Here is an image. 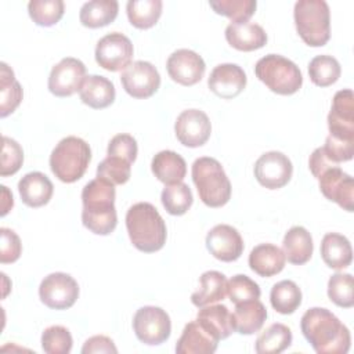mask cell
Segmentation results:
<instances>
[{"mask_svg":"<svg viewBox=\"0 0 354 354\" xmlns=\"http://www.w3.org/2000/svg\"><path fill=\"white\" fill-rule=\"evenodd\" d=\"M177 140L189 148L202 147L210 137L212 124L207 115L199 109L183 111L174 123Z\"/></svg>","mask_w":354,"mask_h":354,"instance_id":"cell-15","label":"cell"},{"mask_svg":"<svg viewBox=\"0 0 354 354\" xmlns=\"http://www.w3.org/2000/svg\"><path fill=\"white\" fill-rule=\"evenodd\" d=\"M295 25L301 40L311 47H322L330 37V12L324 0H299L293 10Z\"/></svg>","mask_w":354,"mask_h":354,"instance_id":"cell-6","label":"cell"},{"mask_svg":"<svg viewBox=\"0 0 354 354\" xmlns=\"http://www.w3.org/2000/svg\"><path fill=\"white\" fill-rule=\"evenodd\" d=\"M227 278L218 271H206L201 275L199 289L192 293L191 301L198 308L221 301L227 295Z\"/></svg>","mask_w":354,"mask_h":354,"instance_id":"cell-30","label":"cell"},{"mask_svg":"<svg viewBox=\"0 0 354 354\" xmlns=\"http://www.w3.org/2000/svg\"><path fill=\"white\" fill-rule=\"evenodd\" d=\"M115 185L100 177L87 183L82 191V223L97 235H109L118 224Z\"/></svg>","mask_w":354,"mask_h":354,"instance_id":"cell-2","label":"cell"},{"mask_svg":"<svg viewBox=\"0 0 354 354\" xmlns=\"http://www.w3.org/2000/svg\"><path fill=\"white\" fill-rule=\"evenodd\" d=\"M79 95L83 104L94 109H102L109 106L115 101L113 83L100 75H88L82 83Z\"/></svg>","mask_w":354,"mask_h":354,"instance_id":"cell-24","label":"cell"},{"mask_svg":"<svg viewBox=\"0 0 354 354\" xmlns=\"http://www.w3.org/2000/svg\"><path fill=\"white\" fill-rule=\"evenodd\" d=\"M328 296L339 307L350 308L354 304V281L351 274L336 272L328 281Z\"/></svg>","mask_w":354,"mask_h":354,"instance_id":"cell-40","label":"cell"},{"mask_svg":"<svg viewBox=\"0 0 354 354\" xmlns=\"http://www.w3.org/2000/svg\"><path fill=\"white\" fill-rule=\"evenodd\" d=\"M225 39L234 48L239 51H253L261 48L267 43L266 30L253 22L230 24L225 28Z\"/></svg>","mask_w":354,"mask_h":354,"instance_id":"cell-22","label":"cell"},{"mask_svg":"<svg viewBox=\"0 0 354 354\" xmlns=\"http://www.w3.org/2000/svg\"><path fill=\"white\" fill-rule=\"evenodd\" d=\"M293 173L290 159L278 151L263 153L254 163V177L260 185L268 189L285 187Z\"/></svg>","mask_w":354,"mask_h":354,"instance_id":"cell-12","label":"cell"},{"mask_svg":"<svg viewBox=\"0 0 354 354\" xmlns=\"http://www.w3.org/2000/svg\"><path fill=\"white\" fill-rule=\"evenodd\" d=\"M24 91L15 80L12 69L6 64H0V116L6 118L12 113L21 104Z\"/></svg>","mask_w":354,"mask_h":354,"instance_id":"cell-32","label":"cell"},{"mask_svg":"<svg viewBox=\"0 0 354 354\" xmlns=\"http://www.w3.org/2000/svg\"><path fill=\"white\" fill-rule=\"evenodd\" d=\"M326 158L333 163L347 162L353 159L354 155V141L340 140L335 138L332 136H328L325 140V145L322 147Z\"/></svg>","mask_w":354,"mask_h":354,"instance_id":"cell-46","label":"cell"},{"mask_svg":"<svg viewBox=\"0 0 354 354\" xmlns=\"http://www.w3.org/2000/svg\"><path fill=\"white\" fill-rule=\"evenodd\" d=\"M285 254L282 249L272 243H260L249 254V267L260 277H272L285 267Z\"/></svg>","mask_w":354,"mask_h":354,"instance_id":"cell-25","label":"cell"},{"mask_svg":"<svg viewBox=\"0 0 354 354\" xmlns=\"http://www.w3.org/2000/svg\"><path fill=\"white\" fill-rule=\"evenodd\" d=\"M300 328L306 340L318 354H346L350 350L348 328L326 308L307 310L301 317Z\"/></svg>","mask_w":354,"mask_h":354,"instance_id":"cell-1","label":"cell"},{"mask_svg":"<svg viewBox=\"0 0 354 354\" xmlns=\"http://www.w3.org/2000/svg\"><path fill=\"white\" fill-rule=\"evenodd\" d=\"M313 238L304 227L295 225L288 230L282 241V252L289 263L296 266L307 263L313 256Z\"/></svg>","mask_w":354,"mask_h":354,"instance_id":"cell-27","label":"cell"},{"mask_svg":"<svg viewBox=\"0 0 354 354\" xmlns=\"http://www.w3.org/2000/svg\"><path fill=\"white\" fill-rule=\"evenodd\" d=\"M192 181L201 201L209 207H221L231 198V183L218 160L198 158L192 165Z\"/></svg>","mask_w":354,"mask_h":354,"instance_id":"cell-4","label":"cell"},{"mask_svg":"<svg viewBox=\"0 0 354 354\" xmlns=\"http://www.w3.org/2000/svg\"><path fill=\"white\" fill-rule=\"evenodd\" d=\"M133 329L137 339L144 344H162L169 339L171 332L170 317L160 307L144 306L133 317Z\"/></svg>","mask_w":354,"mask_h":354,"instance_id":"cell-8","label":"cell"},{"mask_svg":"<svg viewBox=\"0 0 354 354\" xmlns=\"http://www.w3.org/2000/svg\"><path fill=\"white\" fill-rule=\"evenodd\" d=\"M120 83L129 95L134 98H148L158 91L160 75L151 62L134 61L122 72Z\"/></svg>","mask_w":354,"mask_h":354,"instance_id":"cell-11","label":"cell"},{"mask_svg":"<svg viewBox=\"0 0 354 354\" xmlns=\"http://www.w3.org/2000/svg\"><path fill=\"white\" fill-rule=\"evenodd\" d=\"M292 344V332L283 324H271L256 340V353L279 354Z\"/></svg>","mask_w":354,"mask_h":354,"instance_id":"cell-33","label":"cell"},{"mask_svg":"<svg viewBox=\"0 0 354 354\" xmlns=\"http://www.w3.org/2000/svg\"><path fill=\"white\" fill-rule=\"evenodd\" d=\"M160 0H130L126 12L130 24L138 29L152 28L162 14Z\"/></svg>","mask_w":354,"mask_h":354,"instance_id":"cell-34","label":"cell"},{"mask_svg":"<svg viewBox=\"0 0 354 354\" xmlns=\"http://www.w3.org/2000/svg\"><path fill=\"white\" fill-rule=\"evenodd\" d=\"M41 303L53 310H66L72 307L79 297L77 282L65 272H53L44 277L39 286Z\"/></svg>","mask_w":354,"mask_h":354,"instance_id":"cell-10","label":"cell"},{"mask_svg":"<svg viewBox=\"0 0 354 354\" xmlns=\"http://www.w3.org/2000/svg\"><path fill=\"white\" fill-rule=\"evenodd\" d=\"M270 301L277 313L292 314L301 304V290L293 281H281L272 286Z\"/></svg>","mask_w":354,"mask_h":354,"instance_id":"cell-35","label":"cell"},{"mask_svg":"<svg viewBox=\"0 0 354 354\" xmlns=\"http://www.w3.org/2000/svg\"><path fill=\"white\" fill-rule=\"evenodd\" d=\"M118 11L119 4L116 0H91L82 6L79 19L83 26L95 29L115 21Z\"/></svg>","mask_w":354,"mask_h":354,"instance_id":"cell-31","label":"cell"},{"mask_svg":"<svg viewBox=\"0 0 354 354\" xmlns=\"http://www.w3.org/2000/svg\"><path fill=\"white\" fill-rule=\"evenodd\" d=\"M131 163L118 156H106L97 167V177L106 180L113 185H122L129 181Z\"/></svg>","mask_w":354,"mask_h":354,"instance_id":"cell-42","label":"cell"},{"mask_svg":"<svg viewBox=\"0 0 354 354\" xmlns=\"http://www.w3.org/2000/svg\"><path fill=\"white\" fill-rule=\"evenodd\" d=\"M155 177L165 184L181 183L187 174V163L181 155L174 151L158 152L151 163Z\"/></svg>","mask_w":354,"mask_h":354,"instance_id":"cell-29","label":"cell"},{"mask_svg":"<svg viewBox=\"0 0 354 354\" xmlns=\"http://www.w3.org/2000/svg\"><path fill=\"white\" fill-rule=\"evenodd\" d=\"M166 68L169 76L183 86L196 84L206 71L203 58L188 48H180L171 53L167 58Z\"/></svg>","mask_w":354,"mask_h":354,"instance_id":"cell-16","label":"cell"},{"mask_svg":"<svg viewBox=\"0 0 354 354\" xmlns=\"http://www.w3.org/2000/svg\"><path fill=\"white\" fill-rule=\"evenodd\" d=\"M53 183L40 171L25 174L18 183V192L22 202L29 207H40L48 203L53 196Z\"/></svg>","mask_w":354,"mask_h":354,"instance_id":"cell-21","label":"cell"},{"mask_svg":"<svg viewBox=\"0 0 354 354\" xmlns=\"http://www.w3.org/2000/svg\"><path fill=\"white\" fill-rule=\"evenodd\" d=\"M342 69L337 59L332 55H317L308 64L311 82L319 87H328L340 77Z\"/></svg>","mask_w":354,"mask_h":354,"instance_id":"cell-37","label":"cell"},{"mask_svg":"<svg viewBox=\"0 0 354 354\" xmlns=\"http://www.w3.org/2000/svg\"><path fill=\"white\" fill-rule=\"evenodd\" d=\"M212 93L224 100L235 98L246 86V75L236 64H220L214 66L207 79Z\"/></svg>","mask_w":354,"mask_h":354,"instance_id":"cell-19","label":"cell"},{"mask_svg":"<svg viewBox=\"0 0 354 354\" xmlns=\"http://www.w3.org/2000/svg\"><path fill=\"white\" fill-rule=\"evenodd\" d=\"M329 136L340 140L354 141V95L350 88L335 94L328 115Z\"/></svg>","mask_w":354,"mask_h":354,"instance_id":"cell-14","label":"cell"},{"mask_svg":"<svg viewBox=\"0 0 354 354\" xmlns=\"http://www.w3.org/2000/svg\"><path fill=\"white\" fill-rule=\"evenodd\" d=\"M133 53L134 48L130 39L120 32H112L97 41L94 55L101 68L118 72L124 71L131 64Z\"/></svg>","mask_w":354,"mask_h":354,"instance_id":"cell-9","label":"cell"},{"mask_svg":"<svg viewBox=\"0 0 354 354\" xmlns=\"http://www.w3.org/2000/svg\"><path fill=\"white\" fill-rule=\"evenodd\" d=\"M126 228L136 249L153 253L166 243L167 230L156 207L148 202L134 203L126 213Z\"/></svg>","mask_w":354,"mask_h":354,"instance_id":"cell-3","label":"cell"},{"mask_svg":"<svg viewBox=\"0 0 354 354\" xmlns=\"http://www.w3.org/2000/svg\"><path fill=\"white\" fill-rule=\"evenodd\" d=\"M83 354H93V353H118L116 346L113 344L112 339L104 335H97L87 339L82 347Z\"/></svg>","mask_w":354,"mask_h":354,"instance_id":"cell-48","label":"cell"},{"mask_svg":"<svg viewBox=\"0 0 354 354\" xmlns=\"http://www.w3.org/2000/svg\"><path fill=\"white\" fill-rule=\"evenodd\" d=\"M0 261L1 264L14 263L19 259L22 252V245L19 236L10 228H0Z\"/></svg>","mask_w":354,"mask_h":354,"instance_id":"cell-47","label":"cell"},{"mask_svg":"<svg viewBox=\"0 0 354 354\" xmlns=\"http://www.w3.org/2000/svg\"><path fill=\"white\" fill-rule=\"evenodd\" d=\"M91 160L90 145L75 136L62 138L50 155V169L62 183H75L83 177Z\"/></svg>","mask_w":354,"mask_h":354,"instance_id":"cell-5","label":"cell"},{"mask_svg":"<svg viewBox=\"0 0 354 354\" xmlns=\"http://www.w3.org/2000/svg\"><path fill=\"white\" fill-rule=\"evenodd\" d=\"M321 256L324 263L333 270L348 267L353 260L350 241L342 234L328 232L321 242Z\"/></svg>","mask_w":354,"mask_h":354,"instance_id":"cell-28","label":"cell"},{"mask_svg":"<svg viewBox=\"0 0 354 354\" xmlns=\"http://www.w3.org/2000/svg\"><path fill=\"white\" fill-rule=\"evenodd\" d=\"M206 248L217 260L231 263L241 257L243 239L232 225L217 224L206 235Z\"/></svg>","mask_w":354,"mask_h":354,"instance_id":"cell-18","label":"cell"},{"mask_svg":"<svg viewBox=\"0 0 354 354\" xmlns=\"http://www.w3.org/2000/svg\"><path fill=\"white\" fill-rule=\"evenodd\" d=\"M336 166H339V165L330 162V160L326 158V155H325L322 147L314 149V152L310 155L308 167H310L311 174H313L315 178H319V176H321L325 170H328V169H330V167H336Z\"/></svg>","mask_w":354,"mask_h":354,"instance_id":"cell-49","label":"cell"},{"mask_svg":"<svg viewBox=\"0 0 354 354\" xmlns=\"http://www.w3.org/2000/svg\"><path fill=\"white\" fill-rule=\"evenodd\" d=\"M65 4L62 0H30L28 12L39 26H53L64 15Z\"/></svg>","mask_w":354,"mask_h":354,"instance_id":"cell-38","label":"cell"},{"mask_svg":"<svg viewBox=\"0 0 354 354\" xmlns=\"http://www.w3.org/2000/svg\"><path fill=\"white\" fill-rule=\"evenodd\" d=\"M218 340L206 332L198 321L188 322L176 344L177 354H212L217 350Z\"/></svg>","mask_w":354,"mask_h":354,"instance_id":"cell-20","label":"cell"},{"mask_svg":"<svg viewBox=\"0 0 354 354\" xmlns=\"http://www.w3.org/2000/svg\"><path fill=\"white\" fill-rule=\"evenodd\" d=\"M322 195L347 212L354 210V180L339 166L325 170L319 178Z\"/></svg>","mask_w":354,"mask_h":354,"instance_id":"cell-17","label":"cell"},{"mask_svg":"<svg viewBox=\"0 0 354 354\" xmlns=\"http://www.w3.org/2000/svg\"><path fill=\"white\" fill-rule=\"evenodd\" d=\"M254 73L271 91L281 95H290L299 91L303 76L299 66L278 54H268L256 62Z\"/></svg>","mask_w":354,"mask_h":354,"instance_id":"cell-7","label":"cell"},{"mask_svg":"<svg viewBox=\"0 0 354 354\" xmlns=\"http://www.w3.org/2000/svg\"><path fill=\"white\" fill-rule=\"evenodd\" d=\"M137 141L133 136L122 133V134H116L111 138L109 144H108V149L106 153L109 156H118L122 158L124 160H127L129 163H133L137 158Z\"/></svg>","mask_w":354,"mask_h":354,"instance_id":"cell-45","label":"cell"},{"mask_svg":"<svg viewBox=\"0 0 354 354\" xmlns=\"http://www.w3.org/2000/svg\"><path fill=\"white\" fill-rule=\"evenodd\" d=\"M24 162V151L21 145L7 137L3 136V147H1V166H0V176L7 177L15 174Z\"/></svg>","mask_w":354,"mask_h":354,"instance_id":"cell-44","label":"cell"},{"mask_svg":"<svg viewBox=\"0 0 354 354\" xmlns=\"http://www.w3.org/2000/svg\"><path fill=\"white\" fill-rule=\"evenodd\" d=\"M84 79V64L77 58L66 57L53 66L48 76V90L57 97H69L80 90Z\"/></svg>","mask_w":354,"mask_h":354,"instance_id":"cell-13","label":"cell"},{"mask_svg":"<svg viewBox=\"0 0 354 354\" xmlns=\"http://www.w3.org/2000/svg\"><path fill=\"white\" fill-rule=\"evenodd\" d=\"M72 344V335L65 326L51 325L41 333V348L47 354H68Z\"/></svg>","mask_w":354,"mask_h":354,"instance_id":"cell-41","label":"cell"},{"mask_svg":"<svg viewBox=\"0 0 354 354\" xmlns=\"http://www.w3.org/2000/svg\"><path fill=\"white\" fill-rule=\"evenodd\" d=\"M214 12L228 17L232 24L246 22L256 11V0H210Z\"/></svg>","mask_w":354,"mask_h":354,"instance_id":"cell-39","label":"cell"},{"mask_svg":"<svg viewBox=\"0 0 354 354\" xmlns=\"http://www.w3.org/2000/svg\"><path fill=\"white\" fill-rule=\"evenodd\" d=\"M267 319V308L259 299L235 304L232 313L234 330L241 335H252L259 332Z\"/></svg>","mask_w":354,"mask_h":354,"instance_id":"cell-26","label":"cell"},{"mask_svg":"<svg viewBox=\"0 0 354 354\" xmlns=\"http://www.w3.org/2000/svg\"><path fill=\"white\" fill-rule=\"evenodd\" d=\"M196 321L217 340L227 339L234 332L232 314L224 304H209L201 307Z\"/></svg>","mask_w":354,"mask_h":354,"instance_id":"cell-23","label":"cell"},{"mask_svg":"<svg viewBox=\"0 0 354 354\" xmlns=\"http://www.w3.org/2000/svg\"><path fill=\"white\" fill-rule=\"evenodd\" d=\"M227 295L234 304H238L242 301L259 299L261 292L253 279H250L248 275L238 274L227 282Z\"/></svg>","mask_w":354,"mask_h":354,"instance_id":"cell-43","label":"cell"},{"mask_svg":"<svg viewBox=\"0 0 354 354\" xmlns=\"http://www.w3.org/2000/svg\"><path fill=\"white\" fill-rule=\"evenodd\" d=\"M160 201L166 212L171 216H183L192 205V192L185 183L169 184L163 188Z\"/></svg>","mask_w":354,"mask_h":354,"instance_id":"cell-36","label":"cell"},{"mask_svg":"<svg viewBox=\"0 0 354 354\" xmlns=\"http://www.w3.org/2000/svg\"><path fill=\"white\" fill-rule=\"evenodd\" d=\"M1 192H3V202H1V216H6L8 210L12 207L14 201H12V194L7 189L6 185H1Z\"/></svg>","mask_w":354,"mask_h":354,"instance_id":"cell-50","label":"cell"}]
</instances>
